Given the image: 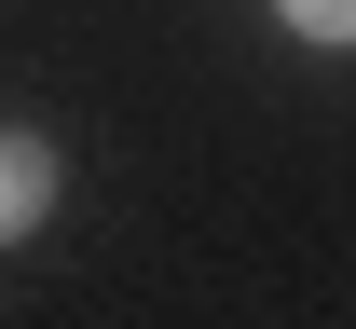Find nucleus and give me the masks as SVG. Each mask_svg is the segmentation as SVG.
Instances as JSON below:
<instances>
[{
  "instance_id": "nucleus-1",
  "label": "nucleus",
  "mask_w": 356,
  "mask_h": 329,
  "mask_svg": "<svg viewBox=\"0 0 356 329\" xmlns=\"http://www.w3.org/2000/svg\"><path fill=\"white\" fill-rule=\"evenodd\" d=\"M55 192H69V151L42 138V124H0V247H28L55 220Z\"/></svg>"
},
{
  "instance_id": "nucleus-2",
  "label": "nucleus",
  "mask_w": 356,
  "mask_h": 329,
  "mask_svg": "<svg viewBox=\"0 0 356 329\" xmlns=\"http://www.w3.org/2000/svg\"><path fill=\"white\" fill-rule=\"evenodd\" d=\"M288 14V42H315V55H356V0H274Z\"/></svg>"
}]
</instances>
